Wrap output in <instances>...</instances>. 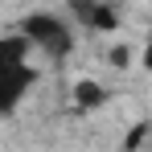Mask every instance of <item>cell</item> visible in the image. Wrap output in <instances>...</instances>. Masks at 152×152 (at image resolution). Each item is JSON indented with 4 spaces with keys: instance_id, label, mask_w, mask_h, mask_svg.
Listing matches in <instances>:
<instances>
[{
    "instance_id": "obj_1",
    "label": "cell",
    "mask_w": 152,
    "mask_h": 152,
    "mask_svg": "<svg viewBox=\"0 0 152 152\" xmlns=\"http://www.w3.org/2000/svg\"><path fill=\"white\" fill-rule=\"evenodd\" d=\"M21 33L29 37L33 50L50 53V58H66V53L74 50V29H70V21H62V17H53V12H29L25 21H21Z\"/></svg>"
},
{
    "instance_id": "obj_2",
    "label": "cell",
    "mask_w": 152,
    "mask_h": 152,
    "mask_svg": "<svg viewBox=\"0 0 152 152\" xmlns=\"http://www.w3.org/2000/svg\"><path fill=\"white\" fill-rule=\"evenodd\" d=\"M37 82V70L29 62H17V66H0V119L12 115L21 99L29 95V86Z\"/></svg>"
},
{
    "instance_id": "obj_3",
    "label": "cell",
    "mask_w": 152,
    "mask_h": 152,
    "mask_svg": "<svg viewBox=\"0 0 152 152\" xmlns=\"http://www.w3.org/2000/svg\"><path fill=\"white\" fill-rule=\"evenodd\" d=\"M70 12L86 29H99V33H115L119 29V12L107 4V0H70Z\"/></svg>"
},
{
    "instance_id": "obj_4",
    "label": "cell",
    "mask_w": 152,
    "mask_h": 152,
    "mask_svg": "<svg viewBox=\"0 0 152 152\" xmlns=\"http://www.w3.org/2000/svg\"><path fill=\"white\" fill-rule=\"evenodd\" d=\"M29 37L17 29V33H4L0 37V66H17V62H29Z\"/></svg>"
},
{
    "instance_id": "obj_5",
    "label": "cell",
    "mask_w": 152,
    "mask_h": 152,
    "mask_svg": "<svg viewBox=\"0 0 152 152\" xmlns=\"http://www.w3.org/2000/svg\"><path fill=\"white\" fill-rule=\"evenodd\" d=\"M74 103H78V111H95V107H103V103H107L103 82H95V78H82V82H74Z\"/></svg>"
},
{
    "instance_id": "obj_6",
    "label": "cell",
    "mask_w": 152,
    "mask_h": 152,
    "mask_svg": "<svg viewBox=\"0 0 152 152\" xmlns=\"http://www.w3.org/2000/svg\"><path fill=\"white\" fill-rule=\"evenodd\" d=\"M107 53H111V66H119V70L132 66V45H124V41H119L115 50H107Z\"/></svg>"
},
{
    "instance_id": "obj_7",
    "label": "cell",
    "mask_w": 152,
    "mask_h": 152,
    "mask_svg": "<svg viewBox=\"0 0 152 152\" xmlns=\"http://www.w3.org/2000/svg\"><path fill=\"white\" fill-rule=\"evenodd\" d=\"M144 136H148V124H136V127H132V136L124 140V148H127V152H136L140 144H144Z\"/></svg>"
}]
</instances>
